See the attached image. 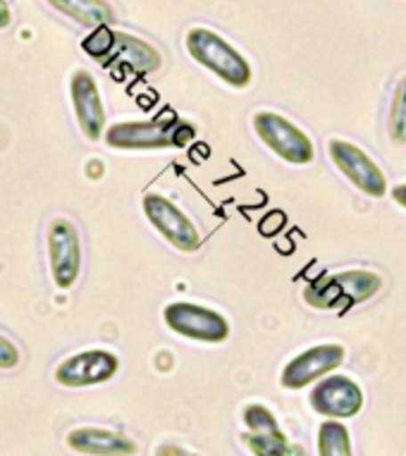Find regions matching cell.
Listing matches in <instances>:
<instances>
[{
    "mask_svg": "<svg viewBox=\"0 0 406 456\" xmlns=\"http://www.w3.org/2000/svg\"><path fill=\"white\" fill-rule=\"evenodd\" d=\"M309 402L311 409L325 419L346 420L363 409V392L352 378L330 373L316 382V387L311 389Z\"/></svg>",
    "mask_w": 406,
    "mask_h": 456,
    "instance_id": "11",
    "label": "cell"
},
{
    "mask_svg": "<svg viewBox=\"0 0 406 456\" xmlns=\"http://www.w3.org/2000/svg\"><path fill=\"white\" fill-rule=\"evenodd\" d=\"M48 263H51V277L58 289L68 292L82 275V240L77 232L75 223L68 217H55L48 224Z\"/></svg>",
    "mask_w": 406,
    "mask_h": 456,
    "instance_id": "7",
    "label": "cell"
},
{
    "mask_svg": "<svg viewBox=\"0 0 406 456\" xmlns=\"http://www.w3.org/2000/svg\"><path fill=\"white\" fill-rule=\"evenodd\" d=\"M254 132L258 139L268 146L278 158L292 165H309L316 158V149L309 134L294 122H289L285 115L278 112L261 110L254 115Z\"/></svg>",
    "mask_w": 406,
    "mask_h": 456,
    "instance_id": "5",
    "label": "cell"
},
{
    "mask_svg": "<svg viewBox=\"0 0 406 456\" xmlns=\"http://www.w3.org/2000/svg\"><path fill=\"white\" fill-rule=\"evenodd\" d=\"M10 22H12V10L5 0H0V29H8Z\"/></svg>",
    "mask_w": 406,
    "mask_h": 456,
    "instance_id": "20",
    "label": "cell"
},
{
    "mask_svg": "<svg viewBox=\"0 0 406 456\" xmlns=\"http://www.w3.org/2000/svg\"><path fill=\"white\" fill-rule=\"evenodd\" d=\"M163 321L173 332L206 342V345H220L230 337V322L223 314L208 306L194 304V301H173L163 308Z\"/></svg>",
    "mask_w": 406,
    "mask_h": 456,
    "instance_id": "6",
    "label": "cell"
},
{
    "mask_svg": "<svg viewBox=\"0 0 406 456\" xmlns=\"http://www.w3.org/2000/svg\"><path fill=\"white\" fill-rule=\"evenodd\" d=\"M392 199H394L402 208H406V184H397V187L392 189Z\"/></svg>",
    "mask_w": 406,
    "mask_h": 456,
    "instance_id": "21",
    "label": "cell"
},
{
    "mask_svg": "<svg viewBox=\"0 0 406 456\" xmlns=\"http://www.w3.org/2000/svg\"><path fill=\"white\" fill-rule=\"evenodd\" d=\"M143 216L150 223V227L163 237V240L175 247L182 254H194L201 247V234L196 224L184 216L170 199L160 194H146L142 201Z\"/></svg>",
    "mask_w": 406,
    "mask_h": 456,
    "instance_id": "8",
    "label": "cell"
},
{
    "mask_svg": "<svg viewBox=\"0 0 406 456\" xmlns=\"http://www.w3.org/2000/svg\"><path fill=\"white\" fill-rule=\"evenodd\" d=\"M328 153H330L335 167H337L339 173L345 175L346 180L352 182L359 191L373 196V199H383V196L390 191L383 170H380L376 160H373L366 151L359 149L356 143L342 142V139H332V142L328 143Z\"/></svg>",
    "mask_w": 406,
    "mask_h": 456,
    "instance_id": "9",
    "label": "cell"
},
{
    "mask_svg": "<svg viewBox=\"0 0 406 456\" xmlns=\"http://www.w3.org/2000/svg\"><path fill=\"white\" fill-rule=\"evenodd\" d=\"M68 447L86 456H132L136 442L127 435L106 430V428H77L68 435Z\"/></svg>",
    "mask_w": 406,
    "mask_h": 456,
    "instance_id": "15",
    "label": "cell"
},
{
    "mask_svg": "<svg viewBox=\"0 0 406 456\" xmlns=\"http://www.w3.org/2000/svg\"><path fill=\"white\" fill-rule=\"evenodd\" d=\"M387 132L394 143H406V75L399 79L394 96H392Z\"/></svg>",
    "mask_w": 406,
    "mask_h": 456,
    "instance_id": "18",
    "label": "cell"
},
{
    "mask_svg": "<svg viewBox=\"0 0 406 456\" xmlns=\"http://www.w3.org/2000/svg\"><path fill=\"white\" fill-rule=\"evenodd\" d=\"M17 366H20V349L12 339L0 335V370H12Z\"/></svg>",
    "mask_w": 406,
    "mask_h": 456,
    "instance_id": "19",
    "label": "cell"
},
{
    "mask_svg": "<svg viewBox=\"0 0 406 456\" xmlns=\"http://www.w3.org/2000/svg\"><path fill=\"white\" fill-rule=\"evenodd\" d=\"M383 287V280L370 270H342L335 275H325L311 282L304 289L306 304L321 311L349 308L376 297Z\"/></svg>",
    "mask_w": 406,
    "mask_h": 456,
    "instance_id": "4",
    "label": "cell"
},
{
    "mask_svg": "<svg viewBox=\"0 0 406 456\" xmlns=\"http://www.w3.org/2000/svg\"><path fill=\"white\" fill-rule=\"evenodd\" d=\"M342 363H345V346L342 345L311 346L282 368L280 382L285 389H301L311 382H318L325 375L335 373Z\"/></svg>",
    "mask_w": 406,
    "mask_h": 456,
    "instance_id": "12",
    "label": "cell"
},
{
    "mask_svg": "<svg viewBox=\"0 0 406 456\" xmlns=\"http://www.w3.org/2000/svg\"><path fill=\"white\" fill-rule=\"evenodd\" d=\"M318 456H353L352 435L345 423L330 419L318 428Z\"/></svg>",
    "mask_w": 406,
    "mask_h": 456,
    "instance_id": "17",
    "label": "cell"
},
{
    "mask_svg": "<svg viewBox=\"0 0 406 456\" xmlns=\"http://www.w3.org/2000/svg\"><path fill=\"white\" fill-rule=\"evenodd\" d=\"M82 51L93 61H101L106 68H118L122 72L146 77L158 72L160 53L143 38L118 31L113 27H98L82 41Z\"/></svg>",
    "mask_w": 406,
    "mask_h": 456,
    "instance_id": "1",
    "label": "cell"
},
{
    "mask_svg": "<svg viewBox=\"0 0 406 456\" xmlns=\"http://www.w3.org/2000/svg\"><path fill=\"white\" fill-rule=\"evenodd\" d=\"M244 426L247 433L241 440L251 449L254 456H292L294 449L289 447L285 433L280 430L278 420L271 409L264 404H248L244 409Z\"/></svg>",
    "mask_w": 406,
    "mask_h": 456,
    "instance_id": "14",
    "label": "cell"
},
{
    "mask_svg": "<svg viewBox=\"0 0 406 456\" xmlns=\"http://www.w3.org/2000/svg\"><path fill=\"white\" fill-rule=\"evenodd\" d=\"M106 143L110 149L120 151H160L182 149L189 139H194V127L170 112L167 118L149 122H118L108 127Z\"/></svg>",
    "mask_w": 406,
    "mask_h": 456,
    "instance_id": "3",
    "label": "cell"
},
{
    "mask_svg": "<svg viewBox=\"0 0 406 456\" xmlns=\"http://www.w3.org/2000/svg\"><path fill=\"white\" fill-rule=\"evenodd\" d=\"M55 12L86 29L110 27L115 22V10L108 0H45Z\"/></svg>",
    "mask_w": 406,
    "mask_h": 456,
    "instance_id": "16",
    "label": "cell"
},
{
    "mask_svg": "<svg viewBox=\"0 0 406 456\" xmlns=\"http://www.w3.org/2000/svg\"><path fill=\"white\" fill-rule=\"evenodd\" d=\"M69 96H72V108L75 118L79 122L82 134L89 142H98L106 134V110L101 101V91L89 69H77L69 79Z\"/></svg>",
    "mask_w": 406,
    "mask_h": 456,
    "instance_id": "13",
    "label": "cell"
},
{
    "mask_svg": "<svg viewBox=\"0 0 406 456\" xmlns=\"http://www.w3.org/2000/svg\"><path fill=\"white\" fill-rule=\"evenodd\" d=\"M184 45H187L191 61L199 62L201 68L213 72L234 89H244L251 84L254 72H251L248 61L227 38L220 37L218 31L206 29V27H191L184 37Z\"/></svg>",
    "mask_w": 406,
    "mask_h": 456,
    "instance_id": "2",
    "label": "cell"
},
{
    "mask_svg": "<svg viewBox=\"0 0 406 456\" xmlns=\"http://www.w3.org/2000/svg\"><path fill=\"white\" fill-rule=\"evenodd\" d=\"M120 370V359L108 349H86L72 354L55 368V382L62 387H91L103 385Z\"/></svg>",
    "mask_w": 406,
    "mask_h": 456,
    "instance_id": "10",
    "label": "cell"
}]
</instances>
